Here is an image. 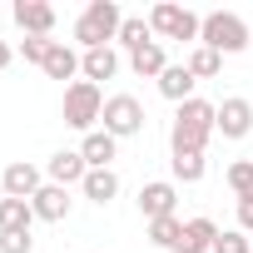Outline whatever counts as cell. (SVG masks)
Segmentation results:
<instances>
[{
    "label": "cell",
    "mask_w": 253,
    "mask_h": 253,
    "mask_svg": "<svg viewBox=\"0 0 253 253\" xmlns=\"http://www.w3.org/2000/svg\"><path fill=\"white\" fill-rule=\"evenodd\" d=\"M213 134H218V104L189 99V104H179V114L169 124V149L174 154H204Z\"/></svg>",
    "instance_id": "cell-1"
},
{
    "label": "cell",
    "mask_w": 253,
    "mask_h": 253,
    "mask_svg": "<svg viewBox=\"0 0 253 253\" xmlns=\"http://www.w3.org/2000/svg\"><path fill=\"white\" fill-rule=\"evenodd\" d=\"M119 25H124V10L114 0H89L80 10V20H75V40H80V50H99V45H109L119 35Z\"/></svg>",
    "instance_id": "cell-2"
},
{
    "label": "cell",
    "mask_w": 253,
    "mask_h": 253,
    "mask_svg": "<svg viewBox=\"0 0 253 253\" xmlns=\"http://www.w3.org/2000/svg\"><path fill=\"white\" fill-rule=\"evenodd\" d=\"M199 45H209V50H218V55H243V50H248V20L233 15V10H213V15H204Z\"/></svg>",
    "instance_id": "cell-3"
},
{
    "label": "cell",
    "mask_w": 253,
    "mask_h": 253,
    "mask_svg": "<svg viewBox=\"0 0 253 253\" xmlns=\"http://www.w3.org/2000/svg\"><path fill=\"white\" fill-rule=\"evenodd\" d=\"M60 114H65V124H70V129H80V134H94V124H99V114H104V94H99V84H89V80H75V84L65 89V104H60Z\"/></svg>",
    "instance_id": "cell-4"
},
{
    "label": "cell",
    "mask_w": 253,
    "mask_h": 253,
    "mask_svg": "<svg viewBox=\"0 0 253 253\" xmlns=\"http://www.w3.org/2000/svg\"><path fill=\"white\" fill-rule=\"evenodd\" d=\"M149 30H154V40H194L199 45L204 15H194L189 5H174V0H159L149 10Z\"/></svg>",
    "instance_id": "cell-5"
},
{
    "label": "cell",
    "mask_w": 253,
    "mask_h": 253,
    "mask_svg": "<svg viewBox=\"0 0 253 253\" xmlns=\"http://www.w3.org/2000/svg\"><path fill=\"white\" fill-rule=\"evenodd\" d=\"M99 124H104V134H114V139H134V134H144V104L134 94H109Z\"/></svg>",
    "instance_id": "cell-6"
},
{
    "label": "cell",
    "mask_w": 253,
    "mask_h": 253,
    "mask_svg": "<svg viewBox=\"0 0 253 253\" xmlns=\"http://www.w3.org/2000/svg\"><path fill=\"white\" fill-rule=\"evenodd\" d=\"M0 189H5V199H35L45 189V169H35L30 159H15L0 169Z\"/></svg>",
    "instance_id": "cell-7"
},
{
    "label": "cell",
    "mask_w": 253,
    "mask_h": 253,
    "mask_svg": "<svg viewBox=\"0 0 253 253\" xmlns=\"http://www.w3.org/2000/svg\"><path fill=\"white\" fill-rule=\"evenodd\" d=\"M218 134H223V139H248V134H253V104H248L243 94H228V99L218 104Z\"/></svg>",
    "instance_id": "cell-8"
},
{
    "label": "cell",
    "mask_w": 253,
    "mask_h": 253,
    "mask_svg": "<svg viewBox=\"0 0 253 253\" xmlns=\"http://www.w3.org/2000/svg\"><path fill=\"white\" fill-rule=\"evenodd\" d=\"M15 25L25 30V35H40V40H50V30H55V5L50 0H15Z\"/></svg>",
    "instance_id": "cell-9"
},
{
    "label": "cell",
    "mask_w": 253,
    "mask_h": 253,
    "mask_svg": "<svg viewBox=\"0 0 253 253\" xmlns=\"http://www.w3.org/2000/svg\"><path fill=\"white\" fill-rule=\"evenodd\" d=\"M84 174H89V164H84L80 149H60V154H50V164H45V184H60V189L84 184Z\"/></svg>",
    "instance_id": "cell-10"
},
{
    "label": "cell",
    "mask_w": 253,
    "mask_h": 253,
    "mask_svg": "<svg viewBox=\"0 0 253 253\" xmlns=\"http://www.w3.org/2000/svg\"><path fill=\"white\" fill-rule=\"evenodd\" d=\"M174 204H179V189H174L169 179H154V184H144V189H139V213H144V223L169 218V213H174Z\"/></svg>",
    "instance_id": "cell-11"
},
{
    "label": "cell",
    "mask_w": 253,
    "mask_h": 253,
    "mask_svg": "<svg viewBox=\"0 0 253 253\" xmlns=\"http://www.w3.org/2000/svg\"><path fill=\"white\" fill-rule=\"evenodd\" d=\"M70 189H60V184H45L35 199H30V209H35V218H45V223H65L70 218Z\"/></svg>",
    "instance_id": "cell-12"
},
{
    "label": "cell",
    "mask_w": 253,
    "mask_h": 253,
    "mask_svg": "<svg viewBox=\"0 0 253 253\" xmlns=\"http://www.w3.org/2000/svg\"><path fill=\"white\" fill-rule=\"evenodd\" d=\"M213 243H218V223L199 213V218H184V238L174 253H213Z\"/></svg>",
    "instance_id": "cell-13"
},
{
    "label": "cell",
    "mask_w": 253,
    "mask_h": 253,
    "mask_svg": "<svg viewBox=\"0 0 253 253\" xmlns=\"http://www.w3.org/2000/svg\"><path fill=\"white\" fill-rule=\"evenodd\" d=\"M80 75H84L89 84H99V80H114V75H119V55H114V45L84 50V55H80Z\"/></svg>",
    "instance_id": "cell-14"
},
{
    "label": "cell",
    "mask_w": 253,
    "mask_h": 253,
    "mask_svg": "<svg viewBox=\"0 0 253 253\" xmlns=\"http://www.w3.org/2000/svg\"><path fill=\"white\" fill-rule=\"evenodd\" d=\"M80 154H84V164H89V169H109V164H114V154H119V139H114V134H104V129H94V134H84V139H80Z\"/></svg>",
    "instance_id": "cell-15"
},
{
    "label": "cell",
    "mask_w": 253,
    "mask_h": 253,
    "mask_svg": "<svg viewBox=\"0 0 253 253\" xmlns=\"http://www.w3.org/2000/svg\"><path fill=\"white\" fill-rule=\"evenodd\" d=\"M194 84H199V80L189 75V65H169V70L159 75V94L174 99V104H189V99H194Z\"/></svg>",
    "instance_id": "cell-16"
},
{
    "label": "cell",
    "mask_w": 253,
    "mask_h": 253,
    "mask_svg": "<svg viewBox=\"0 0 253 253\" xmlns=\"http://www.w3.org/2000/svg\"><path fill=\"white\" fill-rule=\"evenodd\" d=\"M35 209L30 199H0V233H30Z\"/></svg>",
    "instance_id": "cell-17"
},
{
    "label": "cell",
    "mask_w": 253,
    "mask_h": 253,
    "mask_svg": "<svg viewBox=\"0 0 253 253\" xmlns=\"http://www.w3.org/2000/svg\"><path fill=\"white\" fill-rule=\"evenodd\" d=\"M40 70H45V75H50V80H75V75H80V55H75V50H70V45H65V40H55V45H50V55H45V65H40Z\"/></svg>",
    "instance_id": "cell-18"
},
{
    "label": "cell",
    "mask_w": 253,
    "mask_h": 253,
    "mask_svg": "<svg viewBox=\"0 0 253 253\" xmlns=\"http://www.w3.org/2000/svg\"><path fill=\"white\" fill-rule=\"evenodd\" d=\"M80 189H84V199H89V204H99V209H104V204L119 194V174H114V169H89Z\"/></svg>",
    "instance_id": "cell-19"
},
{
    "label": "cell",
    "mask_w": 253,
    "mask_h": 253,
    "mask_svg": "<svg viewBox=\"0 0 253 253\" xmlns=\"http://www.w3.org/2000/svg\"><path fill=\"white\" fill-rule=\"evenodd\" d=\"M129 70H134L139 80H159V75L169 70V60H164V45L154 40V45H144V50H134V55H129Z\"/></svg>",
    "instance_id": "cell-20"
},
{
    "label": "cell",
    "mask_w": 253,
    "mask_h": 253,
    "mask_svg": "<svg viewBox=\"0 0 253 253\" xmlns=\"http://www.w3.org/2000/svg\"><path fill=\"white\" fill-rule=\"evenodd\" d=\"M114 45H124V50H144V45H154V30H149V20L144 15H124V25H119V35H114Z\"/></svg>",
    "instance_id": "cell-21"
},
{
    "label": "cell",
    "mask_w": 253,
    "mask_h": 253,
    "mask_svg": "<svg viewBox=\"0 0 253 253\" xmlns=\"http://www.w3.org/2000/svg\"><path fill=\"white\" fill-rule=\"evenodd\" d=\"M184 65H189V75H194V80H213V75L223 70V55H218V50H209V45H194Z\"/></svg>",
    "instance_id": "cell-22"
},
{
    "label": "cell",
    "mask_w": 253,
    "mask_h": 253,
    "mask_svg": "<svg viewBox=\"0 0 253 253\" xmlns=\"http://www.w3.org/2000/svg\"><path fill=\"white\" fill-rule=\"evenodd\" d=\"M179 238H184V218H179V213H169V218H154V223H149V243H154V248H169V253H174V248H179Z\"/></svg>",
    "instance_id": "cell-23"
},
{
    "label": "cell",
    "mask_w": 253,
    "mask_h": 253,
    "mask_svg": "<svg viewBox=\"0 0 253 253\" xmlns=\"http://www.w3.org/2000/svg\"><path fill=\"white\" fill-rule=\"evenodd\" d=\"M169 169H174L179 184H199V179H204V154H174Z\"/></svg>",
    "instance_id": "cell-24"
},
{
    "label": "cell",
    "mask_w": 253,
    "mask_h": 253,
    "mask_svg": "<svg viewBox=\"0 0 253 253\" xmlns=\"http://www.w3.org/2000/svg\"><path fill=\"white\" fill-rule=\"evenodd\" d=\"M228 189H233L238 199H253V159H238V164H228Z\"/></svg>",
    "instance_id": "cell-25"
},
{
    "label": "cell",
    "mask_w": 253,
    "mask_h": 253,
    "mask_svg": "<svg viewBox=\"0 0 253 253\" xmlns=\"http://www.w3.org/2000/svg\"><path fill=\"white\" fill-rule=\"evenodd\" d=\"M50 45H55V40H40V35H25V40H20V60H25V65H45Z\"/></svg>",
    "instance_id": "cell-26"
},
{
    "label": "cell",
    "mask_w": 253,
    "mask_h": 253,
    "mask_svg": "<svg viewBox=\"0 0 253 253\" xmlns=\"http://www.w3.org/2000/svg\"><path fill=\"white\" fill-rule=\"evenodd\" d=\"M213 253H253V243H248V233H243V228H228V233H218Z\"/></svg>",
    "instance_id": "cell-27"
},
{
    "label": "cell",
    "mask_w": 253,
    "mask_h": 253,
    "mask_svg": "<svg viewBox=\"0 0 253 253\" xmlns=\"http://www.w3.org/2000/svg\"><path fill=\"white\" fill-rule=\"evenodd\" d=\"M0 253H35L30 233H0Z\"/></svg>",
    "instance_id": "cell-28"
},
{
    "label": "cell",
    "mask_w": 253,
    "mask_h": 253,
    "mask_svg": "<svg viewBox=\"0 0 253 253\" xmlns=\"http://www.w3.org/2000/svg\"><path fill=\"white\" fill-rule=\"evenodd\" d=\"M238 228L253 233V199H238Z\"/></svg>",
    "instance_id": "cell-29"
},
{
    "label": "cell",
    "mask_w": 253,
    "mask_h": 253,
    "mask_svg": "<svg viewBox=\"0 0 253 253\" xmlns=\"http://www.w3.org/2000/svg\"><path fill=\"white\" fill-rule=\"evenodd\" d=\"M10 60H15V50H10V45H5V40H0V70H5V65H10Z\"/></svg>",
    "instance_id": "cell-30"
}]
</instances>
